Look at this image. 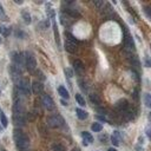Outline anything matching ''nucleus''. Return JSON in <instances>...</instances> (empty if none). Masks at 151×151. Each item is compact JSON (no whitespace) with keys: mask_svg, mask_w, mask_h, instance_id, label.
Here are the masks:
<instances>
[{"mask_svg":"<svg viewBox=\"0 0 151 151\" xmlns=\"http://www.w3.org/2000/svg\"><path fill=\"white\" fill-rule=\"evenodd\" d=\"M13 137H14V141H15L17 146L20 149V150H27V149H28V146H30V141H28V137L24 134L23 131H20V130H14Z\"/></svg>","mask_w":151,"mask_h":151,"instance_id":"f257e3e1","label":"nucleus"},{"mask_svg":"<svg viewBox=\"0 0 151 151\" xmlns=\"http://www.w3.org/2000/svg\"><path fill=\"white\" fill-rule=\"evenodd\" d=\"M63 124H64V119L59 115H52V116L47 117V125L50 127H53V129L60 127V126H63Z\"/></svg>","mask_w":151,"mask_h":151,"instance_id":"f03ea898","label":"nucleus"},{"mask_svg":"<svg viewBox=\"0 0 151 151\" xmlns=\"http://www.w3.org/2000/svg\"><path fill=\"white\" fill-rule=\"evenodd\" d=\"M25 64H26V67L28 71H34V69L37 66V62H35L34 55L31 52L25 53Z\"/></svg>","mask_w":151,"mask_h":151,"instance_id":"7ed1b4c3","label":"nucleus"},{"mask_svg":"<svg viewBox=\"0 0 151 151\" xmlns=\"http://www.w3.org/2000/svg\"><path fill=\"white\" fill-rule=\"evenodd\" d=\"M18 89L20 91L21 94H25V96H28L31 90H30V85H28V82L26 79H20L18 82Z\"/></svg>","mask_w":151,"mask_h":151,"instance_id":"20e7f679","label":"nucleus"},{"mask_svg":"<svg viewBox=\"0 0 151 151\" xmlns=\"http://www.w3.org/2000/svg\"><path fill=\"white\" fill-rule=\"evenodd\" d=\"M42 103L45 106V109H47L48 111H51V110L54 109V102H53V99L50 96H47V94H43Z\"/></svg>","mask_w":151,"mask_h":151,"instance_id":"39448f33","label":"nucleus"},{"mask_svg":"<svg viewBox=\"0 0 151 151\" xmlns=\"http://www.w3.org/2000/svg\"><path fill=\"white\" fill-rule=\"evenodd\" d=\"M116 107H117V110L121 113H123V115H124V113L127 111V109H129V103L125 99H121V100H118L116 103Z\"/></svg>","mask_w":151,"mask_h":151,"instance_id":"423d86ee","label":"nucleus"},{"mask_svg":"<svg viewBox=\"0 0 151 151\" xmlns=\"http://www.w3.org/2000/svg\"><path fill=\"white\" fill-rule=\"evenodd\" d=\"M124 44H125V50L132 52V51H135V43L134 40H132V38L130 35H126L125 37V39H124Z\"/></svg>","mask_w":151,"mask_h":151,"instance_id":"0eeeda50","label":"nucleus"},{"mask_svg":"<svg viewBox=\"0 0 151 151\" xmlns=\"http://www.w3.org/2000/svg\"><path fill=\"white\" fill-rule=\"evenodd\" d=\"M43 90H44V85H43L40 82H33V83H32V91H33L34 93L39 94V93L43 92Z\"/></svg>","mask_w":151,"mask_h":151,"instance_id":"6e6552de","label":"nucleus"},{"mask_svg":"<svg viewBox=\"0 0 151 151\" xmlns=\"http://www.w3.org/2000/svg\"><path fill=\"white\" fill-rule=\"evenodd\" d=\"M65 50H66L69 53H74L76 51H77V44L66 40V42H65Z\"/></svg>","mask_w":151,"mask_h":151,"instance_id":"1a4fd4ad","label":"nucleus"},{"mask_svg":"<svg viewBox=\"0 0 151 151\" xmlns=\"http://www.w3.org/2000/svg\"><path fill=\"white\" fill-rule=\"evenodd\" d=\"M73 67H74V70L77 71L79 74H80V73H83V72H84V70H85L84 64H83L80 60H74V62H73Z\"/></svg>","mask_w":151,"mask_h":151,"instance_id":"9d476101","label":"nucleus"},{"mask_svg":"<svg viewBox=\"0 0 151 151\" xmlns=\"http://www.w3.org/2000/svg\"><path fill=\"white\" fill-rule=\"evenodd\" d=\"M82 136H83V138H84V144L86 145L87 143H92L93 142V137L91 136V134H89V132H86V131H84V132H82Z\"/></svg>","mask_w":151,"mask_h":151,"instance_id":"9b49d317","label":"nucleus"},{"mask_svg":"<svg viewBox=\"0 0 151 151\" xmlns=\"http://www.w3.org/2000/svg\"><path fill=\"white\" fill-rule=\"evenodd\" d=\"M76 113H77V117L79 119H82V121H84V119L87 118V112L84 111V110H82V109H77V110H76Z\"/></svg>","mask_w":151,"mask_h":151,"instance_id":"f8f14e48","label":"nucleus"},{"mask_svg":"<svg viewBox=\"0 0 151 151\" xmlns=\"http://www.w3.org/2000/svg\"><path fill=\"white\" fill-rule=\"evenodd\" d=\"M51 149H52L53 151H66L65 146H64L63 144H59V143H53V144L51 145Z\"/></svg>","mask_w":151,"mask_h":151,"instance_id":"ddd939ff","label":"nucleus"},{"mask_svg":"<svg viewBox=\"0 0 151 151\" xmlns=\"http://www.w3.org/2000/svg\"><path fill=\"white\" fill-rule=\"evenodd\" d=\"M58 92H59V94H60V96L63 97V98H69V96H70V94H69V92H67V90L64 87V86H59L58 87Z\"/></svg>","mask_w":151,"mask_h":151,"instance_id":"4468645a","label":"nucleus"},{"mask_svg":"<svg viewBox=\"0 0 151 151\" xmlns=\"http://www.w3.org/2000/svg\"><path fill=\"white\" fill-rule=\"evenodd\" d=\"M90 100H91L93 104H100V98L97 96L96 93H91V94H90Z\"/></svg>","mask_w":151,"mask_h":151,"instance_id":"2eb2a0df","label":"nucleus"},{"mask_svg":"<svg viewBox=\"0 0 151 151\" xmlns=\"http://www.w3.org/2000/svg\"><path fill=\"white\" fill-rule=\"evenodd\" d=\"M65 13H66L69 17H73V18L79 15V13L76 11V10H73V8H66V10H65Z\"/></svg>","mask_w":151,"mask_h":151,"instance_id":"dca6fc26","label":"nucleus"},{"mask_svg":"<svg viewBox=\"0 0 151 151\" xmlns=\"http://www.w3.org/2000/svg\"><path fill=\"white\" fill-rule=\"evenodd\" d=\"M144 104L148 107H151V94H149V93L144 94Z\"/></svg>","mask_w":151,"mask_h":151,"instance_id":"f3484780","label":"nucleus"},{"mask_svg":"<svg viewBox=\"0 0 151 151\" xmlns=\"http://www.w3.org/2000/svg\"><path fill=\"white\" fill-rule=\"evenodd\" d=\"M76 100H77V102H78V104H79V105H82V106H85V105H86L85 99L83 98L82 94H76Z\"/></svg>","mask_w":151,"mask_h":151,"instance_id":"a211bd4d","label":"nucleus"},{"mask_svg":"<svg viewBox=\"0 0 151 151\" xmlns=\"http://www.w3.org/2000/svg\"><path fill=\"white\" fill-rule=\"evenodd\" d=\"M102 130H103V125H102L100 123H94V124H92V131L99 132V131H102Z\"/></svg>","mask_w":151,"mask_h":151,"instance_id":"6ab92c4d","label":"nucleus"},{"mask_svg":"<svg viewBox=\"0 0 151 151\" xmlns=\"http://www.w3.org/2000/svg\"><path fill=\"white\" fill-rule=\"evenodd\" d=\"M103 14H104V15H106V17H109L110 14H112V8H111V6H110L109 4H106V5L104 6V11H103Z\"/></svg>","mask_w":151,"mask_h":151,"instance_id":"aec40b11","label":"nucleus"},{"mask_svg":"<svg viewBox=\"0 0 151 151\" xmlns=\"http://www.w3.org/2000/svg\"><path fill=\"white\" fill-rule=\"evenodd\" d=\"M23 19H24L25 24H30L31 23V15L27 12H23Z\"/></svg>","mask_w":151,"mask_h":151,"instance_id":"412c9836","label":"nucleus"},{"mask_svg":"<svg viewBox=\"0 0 151 151\" xmlns=\"http://www.w3.org/2000/svg\"><path fill=\"white\" fill-rule=\"evenodd\" d=\"M10 28L8 27H5V26H0V33H1L3 35H8L10 34Z\"/></svg>","mask_w":151,"mask_h":151,"instance_id":"4be33fe9","label":"nucleus"},{"mask_svg":"<svg viewBox=\"0 0 151 151\" xmlns=\"http://www.w3.org/2000/svg\"><path fill=\"white\" fill-rule=\"evenodd\" d=\"M0 119H1V123H3V126H7V124H8V122H7V118H6V116L4 115V113H1V116H0Z\"/></svg>","mask_w":151,"mask_h":151,"instance_id":"5701e85b","label":"nucleus"},{"mask_svg":"<svg viewBox=\"0 0 151 151\" xmlns=\"http://www.w3.org/2000/svg\"><path fill=\"white\" fill-rule=\"evenodd\" d=\"M60 21H62L63 25H67V24H69V23H67L69 19H67V17H66L65 14H62V15H60Z\"/></svg>","mask_w":151,"mask_h":151,"instance_id":"b1692460","label":"nucleus"},{"mask_svg":"<svg viewBox=\"0 0 151 151\" xmlns=\"http://www.w3.org/2000/svg\"><path fill=\"white\" fill-rule=\"evenodd\" d=\"M66 37H67V40H69V42H72V43H74V44H77V40H76V38H74L72 34L66 33Z\"/></svg>","mask_w":151,"mask_h":151,"instance_id":"393cba45","label":"nucleus"},{"mask_svg":"<svg viewBox=\"0 0 151 151\" xmlns=\"http://www.w3.org/2000/svg\"><path fill=\"white\" fill-rule=\"evenodd\" d=\"M93 4H94V6H96L97 8H100V7L104 5V3L102 1V0H94V1H93Z\"/></svg>","mask_w":151,"mask_h":151,"instance_id":"a878e982","label":"nucleus"},{"mask_svg":"<svg viewBox=\"0 0 151 151\" xmlns=\"http://www.w3.org/2000/svg\"><path fill=\"white\" fill-rule=\"evenodd\" d=\"M111 142H112L113 145H116V146L119 145V141H118V138H117L116 136H112V137H111Z\"/></svg>","mask_w":151,"mask_h":151,"instance_id":"bb28decb","label":"nucleus"},{"mask_svg":"<svg viewBox=\"0 0 151 151\" xmlns=\"http://www.w3.org/2000/svg\"><path fill=\"white\" fill-rule=\"evenodd\" d=\"M97 112H99L100 115H106V110L103 107H97Z\"/></svg>","mask_w":151,"mask_h":151,"instance_id":"cd10ccee","label":"nucleus"},{"mask_svg":"<svg viewBox=\"0 0 151 151\" xmlns=\"http://www.w3.org/2000/svg\"><path fill=\"white\" fill-rule=\"evenodd\" d=\"M144 11H145L146 15H148L150 19H151V8H150V7H145V8H144Z\"/></svg>","mask_w":151,"mask_h":151,"instance_id":"c85d7f7f","label":"nucleus"},{"mask_svg":"<svg viewBox=\"0 0 151 151\" xmlns=\"http://www.w3.org/2000/svg\"><path fill=\"white\" fill-rule=\"evenodd\" d=\"M0 17H1L3 18V20H5V14H4V10H3V7H1V5H0ZM7 19V18H6Z\"/></svg>","mask_w":151,"mask_h":151,"instance_id":"c756f323","label":"nucleus"},{"mask_svg":"<svg viewBox=\"0 0 151 151\" xmlns=\"http://www.w3.org/2000/svg\"><path fill=\"white\" fill-rule=\"evenodd\" d=\"M65 72H66V74H67V77H69V78L72 77V70H70V69H65Z\"/></svg>","mask_w":151,"mask_h":151,"instance_id":"7c9ffc66","label":"nucleus"},{"mask_svg":"<svg viewBox=\"0 0 151 151\" xmlns=\"http://www.w3.org/2000/svg\"><path fill=\"white\" fill-rule=\"evenodd\" d=\"M146 135H148L149 138L151 139V129H148V130H146Z\"/></svg>","mask_w":151,"mask_h":151,"instance_id":"2f4dec72","label":"nucleus"},{"mask_svg":"<svg viewBox=\"0 0 151 151\" xmlns=\"http://www.w3.org/2000/svg\"><path fill=\"white\" fill-rule=\"evenodd\" d=\"M146 65H148L149 67H151V62H150L149 59H146Z\"/></svg>","mask_w":151,"mask_h":151,"instance_id":"473e14b6","label":"nucleus"},{"mask_svg":"<svg viewBox=\"0 0 151 151\" xmlns=\"http://www.w3.org/2000/svg\"><path fill=\"white\" fill-rule=\"evenodd\" d=\"M14 3H17V4H23V1H20V0H14Z\"/></svg>","mask_w":151,"mask_h":151,"instance_id":"72a5a7b5","label":"nucleus"},{"mask_svg":"<svg viewBox=\"0 0 151 151\" xmlns=\"http://www.w3.org/2000/svg\"><path fill=\"white\" fill-rule=\"evenodd\" d=\"M107 151H117V150H116V149H113V148H111V149H109Z\"/></svg>","mask_w":151,"mask_h":151,"instance_id":"f704fd0d","label":"nucleus"},{"mask_svg":"<svg viewBox=\"0 0 151 151\" xmlns=\"http://www.w3.org/2000/svg\"><path fill=\"white\" fill-rule=\"evenodd\" d=\"M149 121H150V122H151V112H150V113H149Z\"/></svg>","mask_w":151,"mask_h":151,"instance_id":"c9c22d12","label":"nucleus"},{"mask_svg":"<svg viewBox=\"0 0 151 151\" xmlns=\"http://www.w3.org/2000/svg\"><path fill=\"white\" fill-rule=\"evenodd\" d=\"M72 151H80V150H79V149H77V148H76V149H73Z\"/></svg>","mask_w":151,"mask_h":151,"instance_id":"e433bc0d","label":"nucleus"},{"mask_svg":"<svg viewBox=\"0 0 151 151\" xmlns=\"http://www.w3.org/2000/svg\"><path fill=\"white\" fill-rule=\"evenodd\" d=\"M0 43H1V38H0Z\"/></svg>","mask_w":151,"mask_h":151,"instance_id":"4c0bfd02","label":"nucleus"},{"mask_svg":"<svg viewBox=\"0 0 151 151\" xmlns=\"http://www.w3.org/2000/svg\"><path fill=\"white\" fill-rule=\"evenodd\" d=\"M1 151H6V150H1Z\"/></svg>","mask_w":151,"mask_h":151,"instance_id":"58836bf2","label":"nucleus"},{"mask_svg":"<svg viewBox=\"0 0 151 151\" xmlns=\"http://www.w3.org/2000/svg\"><path fill=\"white\" fill-rule=\"evenodd\" d=\"M0 130H1V126H0Z\"/></svg>","mask_w":151,"mask_h":151,"instance_id":"ea45409f","label":"nucleus"}]
</instances>
